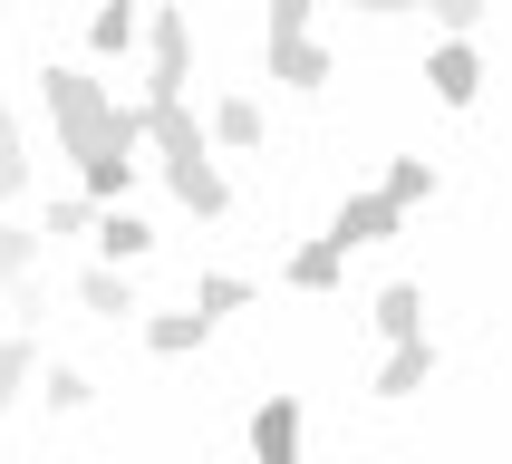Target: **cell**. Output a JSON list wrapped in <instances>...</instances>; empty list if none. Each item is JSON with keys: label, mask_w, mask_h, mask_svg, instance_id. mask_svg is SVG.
I'll use <instances>...</instances> for the list:
<instances>
[{"label": "cell", "mask_w": 512, "mask_h": 464, "mask_svg": "<svg viewBox=\"0 0 512 464\" xmlns=\"http://www.w3.org/2000/svg\"><path fill=\"white\" fill-rule=\"evenodd\" d=\"M416 10H435V20L464 29V39H474V20H484V0H416Z\"/></svg>", "instance_id": "603a6c76"}, {"label": "cell", "mask_w": 512, "mask_h": 464, "mask_svg": "<svg viewBox=\"0 0 512 464\" xmlns=\"http://www.w3.org/2000/svg\"><path fill=\"white\" fill-rule=\"evenodd\" d=\"M252 455L261 464H290V455H300V397H271L252 416Z\"/></svg>", "instance_id": "ba28073f"}, {"label": "cell", "mask_w": 512, "mask_h": 464, "mask_svg": "<svg viewBox=\"0 0 512 464\" xmlns=\"http://www.w3.org/2000/svg\"><path fill=\"white\" fill-rule=\"evenodd\" d=\"M78 184H87V203H116L126 184H136V155H126V145H107V155H78Z\"/></svg>", "instance_id": "7c38bea8"}, {"label": "cell", "mask_w": 512, "mask_h": 464, "mask_svg": "<svg viewBox=\"0 0 512 464\" xmlns=\"http://www.w3.org/2000/svg\"><path fill=\"white\" fill-rule=\"evenodd\" d=\"M310 29V0H271V39H300Z\"/></svg>", "instance_id": "d4e9b609"}, {"label": "cell", "mask_w": 512, "mask_h": 464, "mask_svg": "<svg viewBox=\"0 0 512 464\" xmlns=\"http://www.w3.org/2000/svg\"><path fill=\"white\" fill-rule=\"evenodd\" d=\"M29 261H39V242H29V232L10 223V213H0V281H20Z\"/></svg>", "instance_id": "44dd1931"}, {"label": "cell", "mask_w": 512, "mask_h": 464, "mask_svg": "<svg viewBox=\"0 0 512 464\" xmlns=\"http://www.w3.org/2000/svg\"><path fill=\"white\" fill-rule=\"evenodd\" d=\"M87 232H97V252H107V261H145V252H155V232H145V213L126 194H116L107 213H87Z\"/></svg>", "instance_id": "8992f818"}, {"label": "cell", "mask_w": 512, "mask_h": 464, "mask_svg": "<svg viewBox=\"0 0 512 464\" xmlns=\"http://www.w3.org/2000/svg\"><path fill=\"white\" fill-rule=\"evenodd\" d=\"M136 107H145V145L165 155L174 203L203 213V223H223V213H232V184H223V165H213V145H203V116L184 107V97H136Z\"/></svg>", "instance_id": "6da1fadb"}, {"label": "cell", "mask_w": 512, "mask_h": 464, "mask_svg": "<svg viewBox=\"0 0 512 464\" xmlns=\"http://www.w3.org/2000/svg\"><path fill=\"white\" fill-rule=\"evenodd\" d=\"M29 184V165H20V126H10V107H0V203Z\"/></svg>", "instance_id": "ffe728a7"}, {"label": "cell", "mask_w": 512, "mask_h": 464, "mask_svg": "<svg viewBox=\"0 0 512 464\" xmlns=\"http://www.w3.org/2000/svg\"><path fill=\"white\" fill-rule=\"evenodd\" d=\"M39 232H49V242H58V232H87V194H68V203H49V223H39Z\"/></svg>", "instance_id": "cb8c5ba5"}, {"label": "cell", "mask_w": 512, "mask_h": 464, "mask_svg": "<svg viewBox=\"0 0 512 464\" xmlns=\"http://www.w3.org/2000/svg\"><path fill=\"white\" fill-rule=\"evenodd\" d=\"M145 97H184V78H194V29L174 20V10H145Z\"/></svg>", "instance_id": "3957f363"}, {"label": "cell", "mask_w": 512, "mask_h": 464, "mask_svg": "<svg viewBox=\"0 0 512 464\" xmlns=\"http://www.w3.org/2000/svg\"><path fill=\"white\" fill-rule=\"evenodd\" d=\"M242 300H252V281H232V271H203V281H194V310H203V319L242 310Z\"/></svg>", "instance_id": "d6986e66"}, {"label": "cell", "mask_w": 512, "mask_h": 464, "mask_svg": "<svg viewBox=\"0 0 512 464\" xmlns=\"http://www.w3.org/2000/svg\"><path fill=\"white\" fill-rule=\"evenodd\" d=\"M435 377V339L416 329V339H387V368H377V397H416Z\"/></svg>", "instance_id": "52a82bcc"}, {"label": "cell", "mask_w": 512, "mask_h": 464, "mask_svg": "<svg viewBox=\"0 0 512 464\" xmlns=\"http://www.w3.org/2000/svg\"><path fill=\"white\" fill-rule=\"evenodd\" d=\"M136 29H145L136 0H107V10L87 20V49H97V58H126V49H136Z\"/></svg>", "instance_id": "8fae6325"}, {"label": "cell", "mask_w": 512, "mask_h": 464, "mask_svg": "<svg viewBox=\"0 0 512 464\" xmlns=\"http://www.w3.org/2000/svg\"><path fill=\"white\" fill-rule=\"evenodd\" d=\"M377 194L406 213V203H426V194H435V165H426V155H406V165H387V184H377Z\"/></svg>", "instance_id": "e0dca14e"}, {"label": "cell", "mask_w": 512, "mask_h": 464, "mask_svg": "<svg viewBox=\"0 0 512 464\" xmlns=\"http://www.w3.org/2000/svg\"><path fill=\"white\" fill-rule=\"evenodd\" d=\"M29 368H39V348H29V329H10L0 339V416L20 406V387H29Z\"/></svg>", "instance_id": "2e32d148"}, {"label": "cell", "mask_w": 512, "mask_h": 464, "mask_svg": "<svg viewBox=\"0 0 512 464\" xmlns=\"http://www.w3.org/2000/svg\"><path fill=\"white\" fill-rule=\"evenodd\" d=\"M271 78L281 87H329V49H319L310 29L300 39H271Z\"/></svg>", "instance_id": "9c48e42d"}, {"label": "cell", "mask_w": 512, "mask_h": 464, "mask_svg": "<svg viewBox=\"0 0 512 464\" xmlns=\"http://www.w3.org/2000/svg\"><path fill=\"white\" fill-rule=\"evenodd\" d=\"M348 10H416V0H348Z\"/></svg>", "instance_id": "484cf974"}, {"label": "cell", "mask_w": 512, "mask_h": 464, "mask_svg": "<svg viewBox=\"0 0 512 464\" xmlns=\"http://www.w3.org/2000/svg\"><path fill=\"white\" fill-rule=\"evenodd\" d=\"M87 397H97V387H87V377L78 368H49V406H58V416H78V406Z\"/></svg>", "instance_id": "7402d4cb"}, {"label": "cell", "mask_w": 512, "mask_h": 464, "mask_svg": "<svg viewBox=\"0 0 512 464\" xmlns=\"http://www.w3.org/2000/svg\"><path fill=\"white\" fill-rule=\"evenodd\" d=\"M387 232H397V203L377 194V184H368V194H348L339 213H329V242H339V252H358V242H387Z\"/></svg>", "instance_id": "5b68a950"}, {"label": "cell", "mask_w": 512, "mask_h": 464, "mask_svg": "<svg viewBox=\"0 0 512 464\" xmlns=\"http://www.w3.org/2000/svg\"><path fill=\"white\" fill-rule=\"evenodd\" d=\"M213 339V319L203 310H165V319H145V348H155V358H184V348H203Z\"/></svg>", "instance_id": "4fadbf2b"}, {"label": "cell", "mask_w": 512, "mask_h": 464, "mask_svg": "<svg viewBox=\"0 0 512 464\" xmlns=\"http://www.w3.org/2000/svg\"><path fill=\"white\" fill-rule=\"evenodd\" d=\"M426 78H435V97H445V107H474V97H484V58H474V39H464V29H445V49L426 58Z\"/></svg>", "instance_id": "277c9868"}, {"label": "cell", "mask_w": 512, "mask_h": 464, "mask_svg": "<svg viewBox=\"0 0 512 464\" xmlns=\"http://www.w3.org/2000/svg\"><path fill=\"white\" fill-rule=\"evenodd\" d=\"M78 300H87L97 319H126V310H136V290H126V261H97V271L78 281Z\"/></svg>", "instance_id": "5bb4252c"}, {"label": "cell", "mask_w": 512, "mask_h": 464, "mask_svg": "<svg viewBox=\"0 0 512 464\" xmlns=\"http://www.w3.org/2000/svg\"><path fill=\"white\" fill-rule=\"evenodd\" d=\"M213 145H261V107L252 97H223V107H213Z\"/></svg>", "instance_id": "ac0fdd59"}, {"label": "cell", "mask_w": 512, "mask_h": 464, "mask_svg": "<svg viewBox=\"0 0 512 464\" xmlns=\"http://www.w3.org/2000/svg\"><path fill=\"white\" fill-rule=\"evenodd\" d=\"M281 281H290V290H329V281H339V242H329V232L300 242V252L281 261Z\"/></svg>", "instance_id": "9a60e30c"}, {"label": "cell", "mask_w": 512, "mask_h": 464, "mask_svg": "<svg viewBox=\"0 0 512 464\" xmlns=\"http://www.w3.org/2000/svg\"><path fill=\"white\" fill-rule=\"evenodd\" d=\"M49 116H58V145H68V155H107V145H126L116 136V97L97 78H78V68H49ZM126 155H136V145H126Z\"/></svg>", "instance_id": "7a4b0ae2"}, {"label": "cell", "mask_w": 512, "mask_h": 464, "mask_svg": "<svg viewBox=\"0 0 512 464\" xmlns=\"http://www.w3.org/2000/svg\"><path fill=\"white\" fill-rule=\"evenodd\" d=\"M368 319H377V339H416L426 329V300H416V281H387L368 300Z\"/></svg>", "instance_id": "30bf717a"}]
</instances>
